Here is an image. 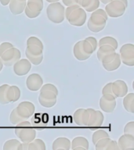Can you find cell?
<instances>
[{"label":"cell","mask_w":134,"mask_h":150,"mask_svg":"<svg viewBox=\"0 0 134 150\" xmlns=\"http://www.w3.org/2000/svg\"><path fill=\"white\" fill-rule=\"evenodd\" d=\"M14 132L22 142H31L36 137V131L28 120H23L15 125Z\"/></svg>","instance_id":"1"},{"label":"cell","mask_w":134,"mask_h":150,"mask_svg":"<svg viewBox=\"0 0 134 150\" xmlns=\"http://www.w3.org/2000/svg\"><path fill=\"white\" fill-rule=\"evenodd\" d=\"M64 11H65V8L63 6V5L61 2H53L47 7V17L53 23H61L65 19Z\"/></svg>","instance_id":"2"},{"label":"cell","mask_w":134,"mask_h":150,"mask_svg":"<svg viewBox=\"0 0 134 150\" xmlns=\"http://www.w3.org/2000/svg\"><path fill=\"white\" fill-rule=\"evenodd\" d=\"M121 62L128 67L134 66V45L131 43L123 45L120 49Z\"/></svg>","instance_id":"3"},{"label":"cell","mask_w":134,"mask_h":150,"mask_svg":"<svg viewBox=\"0 0 134 150\" xmlns=\"http://www.w3.org/2000/svg\"><path fill=\"white\" fill-rule=\"evenodd\" d=\"M126 7L120 1L118 0H112L108 4H106L105 12L108 16L112 18H117L122 16L125 13Z\"/></svg>","instance_id":"4"},{"label":"cell","mask_w":134,"mask_h":150,"mask_svg":"<svg viewBox=\"0 0 134 150\" xmlns=\"http://www.w3.org/2000/svg\"><path fill=\"white\" fill-rule=\"evenodd\" d=\"M43 49L36 45H27L25 55L31 64L39 65L43 59Z\"/></svg>","instance_id":"5"},{"label":"cell","mask_w":134,"mask_h":150,"mask_svg":"<svg viewBox=\"0 0 134 150\" xmlns=\"http://www.w3.org/2000/svg\"><path fill=\"white\" fill-rule=\"evenodd\" d=\"M3 65L6 67H11L21 58V51L15 47H12L7 49L2 56H0Z\"/></svg>","instance_id":"6"},{"label":"cell","mask_w":134,"mask_h":150,"mask_svg":"<svg viewBox=\"0 0 134 150\" xmlns=\"http://www.w3.org/2000/svg\"><path fill=\"white\" fill-rule=\"evenodd\" d=\"M86 13L82 7L75 9L68 17V20L71 25L75 27H82L84 25L86 21Z\"/></svg>","instance_id":"7"},{"label":"cell","mask_w":134,"mask_h":150,"mask_svg":"<svg viewBox=\"0 0 134 150\" xmlns=\"http://www.w3.org/2000/svg\"><path fill=\"white\" fill-rule=\"evenodd\" d=\"M107 24V20L98 15H91L88 21L87 26L92 32L98 33L103 30Z\"/></svg>","instance_id":"8"},{"label":"cell","mask_w":134,"mask_h":150,"mask_svg":"<svg viewBox=\"0 0 134 150\" xmlns=\"http://www.w3.org/2000/svg\"><path fill=\"white\" fill-rule=\"evenodd\" d=\"M57 95L49 91H40L38 102L40 105L45 108L53 107L56 103Z\"/></svg>","instance_id":"9"},{"label":"cell","mask_w":134,"mask_h":150,"mask_svg":"<svg viewBox=\"0 0 134 150\" xmlns=\"http://www.w3.org/2000/svg\"><path fill=\"white\" fill-rule=\"evenodd\" d=\"M100 107L104 112H112L116 107V97L110 94L103 95L100 99Z\"/></svg>","instance_id":"10"},{"label":"cell","mask_w":134,"mask_h":150,"mask_svg":"<svg viewBox=\"0 0 134 150\" xmlns=\"http://www.w3.org/2000/svg\"><path fill=\"white\" fill-rule=\"evenodd\" d=\"M16 112L24 120L28 119L34 114L35 110V105L31 102H21L16 107Z\"/></svg>","instance_id":"11"},{"label":"cell","mask_w":134,"mask_h":150,"mask_svg":"<svg viewBox=\"0 0 134 150\" xmlns=\"http://www.w3.org/2000/svg\"><path fill=\"white\" fill-rule=\"evenodd\" d=\"M14 72L17 76H24L28 74L31 69V63L28 59H20L14 65Z\"/></svg>","instance_id":"12"},{"label":"cell","mask_w":134,"mask_h":150,"mask_svg":"<svg viewBox=\"0 0 134 150\" xmlns=\"http://www.w3.org/2000/svg\"><path fill=\"white\" fill-rule=\"evenodd\" d=\"M43 84V80L38 74H31L26 80V86L28 90L31 91H37L40 90Z\"/></svg>","instance_id":"13"},{"label":"cell","mask_w":134,"mask_h":150,"mask_svg":"<svg viewBox=\"0 0 134 150\" xmlns=\"http://www.w3.org/2000/svg\"><path fill=\"white\" fill-rule=\"evenodd\" d=\"M103 121H104V116H103V112L100 110L90 109V116H89L87 127H101L102 126Z\"/></svg>","instance_id":"14"},{"label":"cell","mask_w":134,"mask_h":150,"mask_svg":"<svg viewBox=\"0 0 134 150\" xmlns=\"http://www.w3.org/2000/svg\"><path fill=\"white\" fill-rule=\"evenodd\" d=\"M111 89H112L113 95L116 98L124 97L128 93V86L126 83L122 80H117L112 82Z\"/></svg>","instance_id":"15"},{"label":"cell","mask_w":134,"mask_h":150,"mask_svg":"<svg viewBox=\"0 0 134 150\" xmlns=\"http://www.w3.org/2000/svg\"><path fill=\"white\" fill-rule=\"evenodd\" d=\"M118 145L119 149H134V136L131 134H124L118 139Z\"/></svg>","instance_id":"16"},{"label":"cell","mask_w":134,"mask_h":150,"mask_svg":"<svg viewBox=\"0 0 134 150\" xmlns=\"http://www.w3.org/2000/svg\"><path fill=\"white\" fill-rule=\"evenodd\" d=\"M27 0H10L9 3V10L14 15H19L24 11Z\"/></svg>","instance_id":"17"},{"label":"cell","mask_w":134,"mask_h":150,"mask_svg":"<svg viewBox=\"0 0 134 150\" xmlns=\"http://www.w3.org/2000/svg\"><path fill=\"white\" fill-rule=\"evenodd\" d=\"M71 148L73 150L89 149V142L84 137L78 136V137H76L73 139L71 143Z\"/></svg>","instance_id":"18"},{"label":"cell","mask_w":134,"mask_h":150,"mask_svg":"<svg viewBox=\"0 0 134 150\" xmlns=\"http://www.w3.org/2000/svg\"><path fill=\"white\" fill-rule=\"evenodd\" d=\"M21 92L18 87L16 85L9 86L6 90V98L9 103H15L21 97Z\"/></svg>","instance_id":"19"},{"label":"cell","mask_w":134,"mask_h":150,"mask_svg":"<svg viewBox=\"0 0 134 150\" xmlns=\"http://www.w3.org/2000/svg\"><path fill=\"white\" fill-rule=\"evenodd\" d=\"M52 148L53 150H69L71 149V141L65 137H60L53 142Z\"/></svg>","instance_id":"20"},{"label":"cell","mask_w":134,"mask_h":150,"mask_svg":"<svg viewBox=\"0 0 134 150\" xmlns=\"http://www.w3.org/2000/svg\"><path fill=\"white\" fill-rule=\"evenodd\" d=\"M26 7L29 10L35 13L36 15L39 16L43 9V1L42 0H28Z\"/></svg>","instance_id":"21"},{"label":"cell","mask_w":134,"mask_h":150,"mask_svg":"<svg viewBox=\"0 0 134 150\" xmlns=\"http://www.w3.org/2000/svg\"><path fill=\"white\" fill-rule=\"evenodd\" d=\"M73 53H74L75 59H77L78 60L80 61L86 60L90 57V56L86 54L85 52L83 51L82 47V41H79L75 43L74 49H73Z\"/></svg>","instance_id":"22"},{"label":"cell","mask_w":134,"mask_h":150,"mask_svg":"<svg viewBox=\"0 0 134 150\" xmlns=\"http://www.w3.org/2000/svg\"><path fill=\"white\" fill-rule=\"evenodd\" d=\"M80 6L85 11L92 13L100 6V0H82Z\"/></svg>","instance_id":"23"},{"label":"cell","mask_w":134,"mask_h":150,"mask_svg":"<svg viewBox=\"0 0 134 150\" xmlns=\"http://www.w3.org/2000/svg\"><path fill=\"white\" fill-rule=\"evenodd\" d=\"M121 63H122V62H121L119 54L117 53L112 60L110 61L109 63H105V64H102V65L107 71H115L119 68Z\"/></svg>","instance_id":"24"},{"label":"cell","mask_w":134,"mask_h":150,"mask_svg":"<svg viewBox=\"0 0 134 150\" xmlns=\"http://www.w3.org/2000/svg\"><path fill=\"white\" fill-rule=\"evenodd\" d=\"M124 97L123 106H124L125 110L129 112L134 113V94L127 93Z\"/></svg>","instance_id":"25"},{"label":"cell","mask_w":134,"mask_h":150,"mask_svg":"<svg viewBox=\"0 0 134 150\" xmlns=\"http://www.w3.org/2000/svg\"><path fill=\"white\" fill-rule=\"evenodd\" d=\"M115 49L112 46H110L109 45H103L101 46H99V49L97 50L96 52V56L99 60L101 61V59L104 57L105 56L108 54L115 52Z\"/></svg>","instance_id":"26"},{"label":"cell","mask_w":134,"mask_h":150,"mask_svg":"<svg viewBox=\"0 0 134 150\" xmlns=\"http://www.w3.org/2000/svg\"><path fill=\"white\" fill-rule=\"evenodd\" d=\"M3 150H23L22 143L17 139H10L4 143Z\"/></svg>","instance_id":"27"},{"label":"cell","mask_w":134,"mask_h":150,"mask_svg":"<svg viewBox=\"0 0 134 150\" xmlns=\"http://www.w3.org/2000/svg\"><path fill=\"white\" fill-rule=\"evenodd\" d=\"M103 45H109L110 46H112L114 49L116 50L118 47V43L117 40L115 38L110 37V36H106V37L102 38L98 43V46H101Z\"/></svg>","instance_id":"28"},{"label":"cell","mask_w":134,"mask_h":150,"mask_svg":"<svg viewBox=\"0 0 134 150\" xmlns=\"http://www.w3.org/2000/svg\"><path fill=\"white\" fill-rule=\"evenodd\" d=\"M46 145L42 139H34L29 142L28 150H46Z\"/></svg>","instance_id":"29"},{"label":"cell","mask_w":134,"mask_h":150,"mask_svg":"<svg viewBox=\"0 0 134 150\" xmlns=\"http://www.w3.org/2000/svg\"><path fill=\"white\" fill-rule=\"evenodd\" d=\"M111 140L110 138V137H108V138H103L98 140L96 142V143L95 144V148H96V150H106L107 149V146L108 145L110 141Z\"/></svg>","instance_id":"30"},{"label":"cell","mask_w":134,"mask_h":150,"mask_svg":"<svg viewBox=\"0 0 134 150\" xmlns=\"http://www.w3.org/2000/svg\"><path fill=\"white\" fill-rule=\"evenodd\" d=\"M108 137H109V134L105 131H103V130H98V131H95L93 134V136H92V142L95 145L98 140H100V139L103 138H108Z\"/></svg>","instance_id":"31"},{"label":"cell","mask_w":134,"mask_h":150,"mask_svg":"<svg viewBox=\"0 0 134 150\" xmlns=\"http://www.w3.org/2000/svg\"><path fill=\"white\" fill-rule=\"evenodd\" d=\"M9 85L5 84L0 86V103L2 105L8 104L9 102L6 98V90Z\"/></svg>","instance_id":"32"},{"label":"cell","mask_w":134,"mask_h":150,"mask_svg":"<svg viewBox=\"0 0 134 150\" xmlns=\"http://www.w3.org/2000/svg\"><path fill=\"white\" fill-rule=\"evenodd\" d=\"M84 110L85 109H78L74 113V116H73L74 121L78 126L83 127V124H82V115H83Z\"/></svg>","instance_id":"33"},{"label":"cell","mask_w":134,"mask_h":150,"mask_svg":"<svg viewBox=\"0 0 134 150\" xmlns=\"http://www.w3.org/2000/svg\"><path fill=\"white\" fill-rule=\"evenodd\" d=\"M23 120H24L23 118H21V117L18 115V113L16 112V108L12 110L11 113H10V116H9V121H10V123H11L12 124L16 125V124H19L20 122L23 121Z\"/></svg>","instance_id":"34"},{"label":"cell","mask_w":134,"mask_h":150,"mask_svg":"<svg viewBox=\"0 0 134 150\" xmlns=\"http://www.w3.org/2000/svg\"><path fill=\"white\" fill-rule=\"evenodd\" d=\"M27 45H36V46H38L39 48L43 49V44H42V41L35 36L28 38V39L27 40Z\"/></svg>","instance_id":"35"},{"label":"cell","mask_w":134,"mask_h":150,"mask_svg":"<svg viewBox=\"0 0 134 150\" xmlns=\"http://www.w3.org/2000/svg\"><path fill=\"white\" fill-rule=\"evenodd\" d=\"M82 47L83 51L85 52V53L89 55V56H91V55L93 53V47L88 41H86V39L82 40Z\"/></svg>","instance_id":"36"},{"label":"cell","mask_w":134,"mask_h":150,"mask_svg":"<svg viewBox=\"0 0 134 150\" xmlns=\"http://www.w3.org/2000/svg\"><path fill=\"white\" fill-rule=\"evenodd\" d=\"M40 91H53V93H55L56 95L58 96L59 91L58 89L56 88L55 85L52 84H46L44 85H42L40 88Z\"/></svg>","instance_id":"37"},{"label":"cell","mask_w":134,"mask_h":150,"mask_svg":"<svg viewBox=\"0 0 134 150\" xmlns=\"http://www.w3.org/2000/svg\"><path fill=\"white\" fill-rule=\"evenodd\" d=\"M124 134H131L134 136V122L130 121L125 124L124 127Z\"/></svg>","instance_id":"38"},{"label":"cell","mask_w":134,"mask_h":150,"mask_svg":"<svg viewBox=\"0 0 134 150\" xmlns=\"http://www.w3.org/2000/svg\"><path fill=\"white\" fill-rule=\"evenodd\" d=\"M89 116H90V109L85 110L84 112H83V115H82V124H83V127H87Z\"/></svg>","instance_id":"39"},{"label":"cell","mask_w":134,"mask_h":150,"mask_svg":"<svg viewBox=\"0 0 134 150\" xmlns=\"http://www.w3.org/2000/svg\"><path fill=\"white\" fill-rule=\"evenodd\" d=\"M12 47H14V45L10 42H3V43H2L0 45V56H2L7 49H10Z\"/></svg>","instance_id":"40"},{"label":"cell","mask_w":134,"mask_h":150,"mask_svg":"<svg viewBox=\"0 0 134 150\" xmlns=\"http://www.w3.org/2000/svg\"><path fill=\"white\" fill-rule=\"evenodd\" d=\"M81 7L80 5H74V6H68L65 9V11H64V15H65V18L68 19V17L69 16L71 13H72L75 9H78V8H79Z\"/></svg>","instance_id":"41"},{"label":"cell","mask_w":134,"mask_h":150,"mask_svg":"<svg viewBox=\"0 0 134 150\" xmlns=\"http://www.w3.org/2000/svg\"><path fill=\"white\" fill-rule=\"evenodd\" d=\"M91 15H98V16H103V18L106 19L107 21H108V16L107 13L105 12V10H103L102 9H96V10H94L93 12H92Z\"/></svg>","instance_id":"42"},{"label":"cell","mask_w":134,"mask_h":150,"mask_svg":"<svg viewBox=\"0 0 134 150\" xmlns=\"http://www.w3.org/2000/svg\"><path fill=\"white\" fill-rule=\"evenodd\" d=\"M111 86H112V82H109V83H108L105 86L103 87V89H102V94H103V95H107V94L113 95Z\"/></svg>","instance_id":"43"},{"label":"cell","mask_w":134,"mask_h":150,"mask_svg":"<svg viewBox=\"0 0 134 150\" xmlns=\"http://www.w3.org/2000/svg\"><path fill=\"white\" fill-rule=\"evenodd\" d=\"M86 40L88 41V42H89V44L91 45L92 47H93V51H96V48L98 46V42H97L96 38L94 37L90 36V37H87L86 38Z\"/></svg>","instance_id":"44"},{"label":"cell","mask_w":134,"mask_h":150,"mask_svg":"<svg viewBox=\"0 0 134 150\" xmlns=\"http://www.w3.org/2000/svg\"><path fill=\"white\" fill-rule=\"evenodd\" d=\"M119 149V147L118 145V143L115 142V141L110 140L108 145L107 146V149L106 150H118Z\"/></svg>","instance_id":"45"},{"label":"cell","mask_w":134,"mask_h":150,"mask_svg":"<svg viewBox=\"0 0 134 150\" xmlns=\"http://www.w3.org/2000/svg\"><path fill=\"white\" fill-rule=\"evenodd\" d=\"M65 6H71L74 5H79V0H62Z\"/></svg>","instance_id":"46"},{"label":"cell","mask_w":134,"mask_h":150,"mask_svg":"<svg viewBox=\"0 0 134 150\" xmlns=\"http://www.w3.org/2000/svg\"><path fill=\"white\" fill-rule=\"evenodd\" d=\"M9 2H10V0H0V2L3 6H6L7 5H9Z\"/></svg>","instance_id":"47"},{"label":"cell","mask_w":134,"mask_h":150,"mask_svg":"<svg viewBox=\"0 0 134 150\" xmlns=\"http://www.w3.org/2000/svg\"><path fill=\"white\" fill-rule=\"evenodd\" d=\"M28 142H22V147H23V150H28Z\"/></svg>","instance_id":"48"},{"label":"cell","mask_w":134,"mask_h":150,"mask_svg":"<svg viewBox=\"0 0 134 150\" xmlns=\"http://www.w3.org/2000/svg\"><path fill=\"white\" fill-rule=\"evenodd\" d=\"M118 1H120V2H122L123 4L125 5V6L128 7V0H118Z\"/></svg>","instance_id":"49"},{"label":"cell","mask_w":134,"mask_h":150,"mask_svg":"<svg viewBox=\"0 0 134 150\" xmlns=\"http://www.w3.org/2000/svg\"><path fill=\"white\" fill-rule=\"evenodd\" d=\"M112 0H100V2H101L103 4H108L110 2H111Z\"/></svg>","instance_id":"50"},{"label":"cell","mask_w":134,"mask_h":150,"mask_svg":"<svg viewBox=\"0 0 134 150\" xmlns=\"http://www.w3.org/2000/svg\"><path fill=\"white\" fill-rule=\"evenodd\" d=\"M60 0H46V2H49V3H53V2H59Z\"/></svg>","instance_id":"51"},{"label":"cell","mask_w":134,"mask_h":150,"mask_svg":"<svg viewBox=\"0 0 134 150\" xmlns=\"http://www.w3.org/2000/svg\"><path fill=\"white\" fill-rule=\"evenodd\" d=\"M2 67H3V63H2V60H1V58H0V72L2 70Z\"/></svg>","instance_id":"52"},{"label":"cell","mask_w":134,"mask_h":150,"mask_svg":"<svg viewBox=\"0 0 134 150\" xmlns=\"http://www.w3.org/2000/svg\"><path fill=\"white\" fill-rule=\"evenodd\" d=\"M81 1H82V0H79V5H80V3H81Z\"/></svg>","instance_id":"53"}]
</instances>
